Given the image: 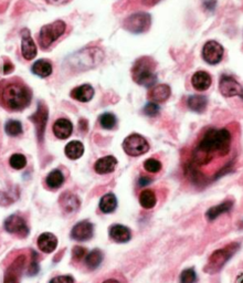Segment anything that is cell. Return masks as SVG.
Here are the masks:
<instances>
[{
	"label": "cell",
	"mask_w": 243,
	"mask_h": 283,
	"mask_svg": "<svg viewBox=\"0 0 243 283\" xmlns=\"http://www.w3.org/2000/svg\"><path fill=\"white\" fill-rule=\"evenodd\" d=\"M72 131H73V125L66 119L57 120L56 123L53 124V133L60 140H65V138L69 137L72 134Z\"/></svg>",
	"instance_id": "cell-18"
},
{
	"label": "cell",
	"mask_w": 243,
	"mask_h": 283,
	"mask_svg": "<svg viewBox=\"0 0 243 283\" xmlns=\"http://www.w3.org/2000/svg\"><path fill=\"white\" fill-rule=\"evenodd\" d=\"M118 207V200L113 194H106L102 197L100 201V209L102 213L111 214Z\"/></svg>",
	"instance_id": "cell-26"
},
{
	"label": "cell",
	"mask_w": 243,
	"mask_h": 283,
	"mask_svg": "<svg viewBox=\"0 0 243 283\" xmlns=\"http://www.w3.org/2000/svg\"><path fill=\"white\" fill-rule=\"evenodd\" d=\"M4 131L9 136H19L24 132V129H22V125L19 121L10 120L4 125Z\"/></svg>",
	"instance_id": "cell-31"
},
{
	"label": "cell",
	"mask_w": 243,
	"mask_h": 283,
	"mask_svg": "<svg viewBox=\"0 0 243 283\" xmlns=\"http://www.w3.org/2000/svg\"><path fill=\"white\" fill-rule=\"evenodd\" d=\"M26 261L27 259L24 254L18 255L15 261L8 267L6 272H4L3 283H19L22 271H24L26 266Z\"/></svg>",
	"instance_id": "cell-9"
},
{
	"label": "cell",
	"mask_w": 243,
	"mask_h": 283,
	"mask_svg": "<svg viewBox=\"0 0 243 283\" xmlns=\"http://www.w3.org/2000/svg\"><path fill=\"white\" fill-rule=\"evenodd\" d=\"M152 182V179L151 178H148V177H142L141 179H139V185L141 186H145V185H148Z\"/></svg>",
	"instance_id": "cell-41"
},
{
	"label": "cell",
	"mask_w": 243,
	"mask_h": 283,
	"mask_svg": "<svg viewBox=\"0 0 243 283\" xmlns=\"http://www.w3.org/2000/svg\"><path fill=\"white\" fill-rule=\"evenodd\" d=\"M93 224L90 221H87V220H83V221L76 223L73 229H72L71 237L72 239L76 241H87L93 237Z\"/></svg>",
	"instance_id": "cell-12"
},
{
	"label": "cell",
	"mask_w": 243,
	"mask_h": 283,
	"mask_svg": "<svg viewBox=\"0 0 243 283\" xmlns=\"http://www.w3.org/2000/svg\"><path fill=\"white\" fill-rule=\"evenodd\" d=\"M197 275L193 269H186L181 275V283H196Z\"/></svg>",
	"instance_id": "cell-35"
},
{
	"label": "cell",
	"mask_w": 243,
	"mask_h": 283,
	"mask_svg": "<svg viewBox=\"0 0 243 283\" xmlns=\"http://www.w3.org/2000/svg\"><path fill=\"white\" fill-rule=\"evenodd\" d=\"M98 121H100L101 126L105 129H113L116 126V123H118L116 116L112 113L102 114Z\"/></svg>",
	"instance_id": "cell-32"
},
{
	"label": "cell",
	"mask_w": 243,
	"mask_h": 283,
	"mask_svg": "<svg viewBox=\"0 0 243 283\" xmlns=\"http://www.w3.org/2000/svg\"><path fill=\"white\" fill-rule=\"evenodd\" d=\"M233 203L231 200H228V201H224V203L220 204L218 206H214V207L210 208L208 212L206 214V217L208 220H214L217 217H219L220 215H222L224 213L229 212L232 208Z\"/></svg>",
	"instance_id": "cell-24"
},
{
	"label": "cell",
	"mask_w": 243,
	"mask_h": 283,
	"mask_svg": "<svg viewBox=\"0 0 243 283\" xmlns=\"http://www.w3.org/2000/svg\"><path fill=\"white\" fill-rule=\"evenodd\" d=\"M93 96H94V89L90 84H83L71 91V97H73L74 100L82 103L91 101Z\"/></svg>",
	"instance_id": "cell-19"
},
{
	"label": "cell",
	"mask_w": 243,
	"mask_h": 283,
	"mask_svg": "<svg viewBox=\"0 0 243 283\" xmlns=\"http://www.w3.org/2000/svg\"><path fill=\"white\" fill-rule=\"evenodd\" d=\"M187 104L189 106V109L198 112V113H201L204 112L208 104V100L204 95H192L188 98Z\"/></svg>",
	"instance_id": "cell-25"
},
{
	"label": "cell",
	"mask_w": 243,
	"mask_h": 283,
	"mask_svg": "<svg viewBox=\"0 0 243 283\" xmlns=\"http://www.w3.org/2000/svg\"><path fill=\"white\" fill-rule=\"evenodd\" d=\"M219 89L222 95L226 97H231L236 95L243 97V88L235 79L231 78V76L222 75L221 80H220Z\"/></svg>",
	"instance_id": "cell-10"
},
{
	"label": "cell",
	"mask_w": 243,
	"mask_h": 283,
	"mask_svg": "<svg viewBox=\"0 0 243 283\" xmlns=\"http://www.w3.org/2000/svg\"><path fill=\"white\" fill-rule=\"evenodd\" d=\"M231 134L227 128H210L205 133L198 145V151L207 156L209 154L227 155L230 150Z\"/></svg>",
	"instance_id": "cell-2"
},
{
	"label": "cell",
	"mask_w": 243,
	"mask_h": 283,
	"mask_svg": "<svg viewBox=\"0 0 243 283\" xmlns=\"http://www.w3.org/2000/svg\"><path fill=\"white\" fill-rule=\"evenodd\" d=\"M44 1H47L48 3H51V4H56V6H59V4H64L70 2L71 0H44Z\"/></svg>",
	"instance_id": "cell-40"
},
{
	"label": "cell",
	"mask_w": 243,
	"mask_h": 283,
	"mask_svg": "<svg viewBox=\"0 0 243 283\" xmlns=\"http://www.w3.org/2000/svg\"><path fill=\"white\" fill-rule=\"evenodd\" d=\"M110 237L115 242L123 244V242H127L130 240L132 233H130L129 229L123 226V224H114V226L110 228Z\"/></svg>",
	"instance_id": "cell-20"
},
{
	"label": "cell",
	"mask_w": 243,
	"mask_h": 283,
	"mask_svg": "<svg viewBox=\"0 0 243 283\" xmlns=\"http://www.w3.org/2000/svg\"><path fill=\"white\" fill-rule=\"evenodd\" d=\"M116 165H118V159L114 156H105L96 160L95 165H94V169L100 175L110 174L115 169Z\"/></svg>",
	"instance_id": "cell-17"
},
{
	"label": "cell",
	"mask_w": 243,
	"mask_h": 283,
	"mask_svg": "<svg viewBox=\"0 0 243 283\" xmlns=\"http://www.w3.org/2000/svg\"><path fill=\"white\" fill-rule=\"evenodd\" d=\"M139 203H141L142 207L145 209L154 208L157 203L155 192L151 189L143 190L141 192V196H139Z\"/></svg>",
	"instance_id": "cell-29"
},
{
	"label": "cell",
	"mask_w": 243,
	"mask_h": 283,
	"mask_svg": "<svg viewBox=\"0 0 243 283\" xmlns=\"http://www.w3.org/2000/svg\"><path fill=\"white\" fill-rule=\"evenodd\" d=\"M170 94H172V90H170L169 85L158 84L151 89L150 93H148V97L154 103H163L168 100Z\"/></svg>",
	"instance_id": "cell-15"
},
{
	"label": "cell",
	"mask_w": 243,
	"mask_h": 283,
	"mask_svg": "<svg viewBox=\"0 0 243 283\" xmlns=\"http://www.w3.org/2000/svg\"><path fill=\"white\" fill-rule=\"evenodd\" d=\"M144 168L148 173H158L161 169V163L155 158H150L144 163Z\"/></svg>",
	"instance_id": "cell-34"
},
{
	"label": "cell",
	"mask_w": 243,
	"mask_h": 283,
	"mask_svg": "<svg viewBox=\"0 0 243 283\" xmlns=\"http://www.w3.org/2000/svg\"><path fill=\"white\" fill-rule=\"evenodd\" d=\"M58 246L57 237L50 232H44L38 238V247L42 252L50 253L56 250Z\"/></svg>",
	"instance_id": "cell-16"
},
{
	"label": "cell",
	"mask_w": 243,
	"mask_h": 283,
	"mask_svg": "<svg viewBox=\"0 0 243 283\" xmlns=\"http://www.w3.org/2000/svg\"><path fill=\"white\" fill-rule=\"evenodd\" d=\"M132 78L139 85L151 88L156 83V63L150 57H143L135 62L132 69Z\"/></svg>",
	"instance_id": "cell-3"
},
{
	"label": "cell",
	"mask_w": 243,
	"mask_h": 283,
	"mask_svg": "<svg viewBox=\"0 0 243 283\" xmlns=\"http://www.w3.org/2000/svg\"><path fill=\"white\" fill-rule=\"evenodd\" d=\"M50 283H74V279L72 276H60L53 278Z\"/></svg>",
	"instance_id": "cell-38"
},
{
	"label": "cell",
	"mask_w": 243,
	"mask_h": 283,
	"mask_svg": "<svg viewBox=\"0 0 243 283\" xmlns=\"http://www.w3.org/2000/svg\"><path fill=\"white\" fill-rule=\"evenodd\" d=\"M63 183H64V176L59 169L52 170L46 178L47 186L51 189H58L63 185Z\"/></svg>",
	"instance_id": "cell-27"
},
{
	"label": "cell",
	"mask_w": 243,
	"mask_h": 283,
	"mask_svg": "<svg viewBox=\"0 0 243 283\" xmlns=\"http://www.w3.org/2000/svg\"><path fill=\"white\" fill-rule=\"evenodd\" d=\"M223 47L217 41H208L202 49V58L209 64H217L222 60Z\"/></svg>",
	"instance_id": "cell-8"
},
{
	"label": "cell",
	"mask_w": 243,
	"mask_h": 283,
	"mask_svg": "<svg viewBox=\"0 0 243 283\" xmlns=\"http://www.w3.org/2000/svg\"><path fill=\"white\" fill-rule=\"evenodd\" d=\"M159 0H143V2L147 4V6H152V4H155L156 2H158Z\"/></svg>",
	"instance_id": "cell-42"
},
{
	"label": "cell",
	"mask_w": 243,
	"mask_h": 283,
	"mask_svg": "<svg viewBox=\"0 0 243 283\" xmlns=\"http://www.w3.org/2000/svg\"><path fill=\"white\" fill-rule=\"evenodd\" d=\"M13 64L11 63L10 61L7 60L6 62L3 63V66H2V72H3V74H9V73H11V72L13 71Z\"/></svg>",
	"instance_id": "cell-39"
},
{
	"label": "cell",
	"mask_w": 243,
	"mask_h": 283,
	"mask_svg": "<svg viewBox=\"0 0 243 283\" xmlns=\"http://www.w3.org/2000/svg\"><path fill=\"white\" fill-rule=\"evenodd\" d=\"M4 229L9 233L18 235L21 237H26L29 232L28 224L25 218H22L19 215H11L4 220Z\"/></svg>",
	"instance_id": "cell-7"
},
{
	"label": "cell",
	"mask_w": 243,
	"mask_h": 283,
	"mask_svg": "<svg viewBox=\"0 0 243 283\" xmlns=\"http://www.w3.org/2000/svg\"><path fill=\"white\" fill-rule=\"evenodd\" d=\"M9 164H10L12 168L22 169L26 167L27 158L25 157V155H22V154H13L10 157V159H9Z\"/></svg>",
	"instance_id": "cell-33"
},
{
	"label": "cell",
	"mask_w": 243,
	"mask_h": 283,
	"mask_svg": "<svg viewBox=\"0 0 243 283\" xmlns=\"http://www.w3.org/2000/svg\"><path fill=\"white\" fill-rule=\"evenodd\" d=\"M65 29L66 25L62 20H57L50 25L43 26L38 35V41L41 49L47 50L50 48L65 32Z\"/></svg>",
	"instance_id": "cell-4"
},
{
	"label": "cell",
	"mask_w": 243,
	"mask_h": 283,
	"mask_svg": "<svg viewBox=\"0 0 243 283\" xmlns=\"http://www.w3.org/2000/svg\"><path fill=\"white\" fill-rule=\"evenodd\" d=\"M103 283H121V282H119L118 280H115V279H109V280H106Z\"/></svg>",
	"instance_id": "cell-44"
},
{
	"label": "cell",
	"mask_w": 243,
	"mask_h": 283,
	"mask_svg": "<svg viewBox=\"0 0 243 283\" xmlns=\"http://www.w3.org/2000/svg\"><path fill=\"white\" fill-rule=\"evenodd\" d=\"M65 155L70 159H78L84 153L83 144L79 141H72L65 146Z\"/></svg>",
	"instance_id": "cell-22"
},
{
	"label": "cell",
	"mask_w": 243,
	"mask_h": 283,
	"mask_svg": "<svg viewBox=\"0 0 243 283\" xmlns=\"http://www.w3.org/2000/svg\"><path fill=\"white\" fill-rule=\"evenodd\" d=\"M32 92L24 81L12 78L0 81V105L9 111H21L30 104Z\"/></svg>",
	"instance_id": "cell-1"
},
{
	"label": "cell",
	"mask_w": 243,
	"mask_h": 283,
	"mask_svg": "<svg viewBox=\"0 0 243 283\" xmlns=\"http://www.w3.org/2000/svg\"><path fill=\"white\" fill-rule=\"evenodd\" d=\"M191 83L192 87L198 90V91H206V90L210 88L213 80H211L209 73H207L205 71H198L192 75Z\"/></svg>",
	"instance_id": "cell-21"
},
{
	"label": "cell",
	"mask_w": 243,
	"mask_h": 283,
	"mask_svg": "<svg viewBox=\"0 0 243 283\" xmlns=\"http://www.w3.org/2000/svg\"><path fill=\"white\" fill-rule=\"evenodd\" d=\"M232 253H233V250H230V248L214 251L209 259L208 267L206 268L207 272L213 273L220 270L223 264L228 261V259L230 258V255Z\"/></svg>",
	"instance_id": "cell-11"
},
{
	"label": "cell",
	"mask_w": 243,
	"mask_h": 283,
	"mask_svg": "<svg viewBox=\"0 0 243 283\" xmlns=\"http://www.w3.org/2000/svg\"><path fill=\"white\" fill-rule=\"evenodd\" d=\"M237 283H243V272H242V273H240L239 276H238Z\"/></svg>",
	"instance_id": "cell-43"
},
{
	"label": "cell",
	"mask_w": 243,
	"mask_h": 283,
	"mask_svg": "<svg viewBox=\"0 0 243 283\" xmlns=\"http://www.w3.org/2000/svg\"><path fill=\"white\" fill-rule=\"evenodd\" d=\"M32 73L40 78H48L52 73V64L48 60H38L32 65Z\"/></svg>",
	"instance_id": "cell-23"
},
{
	"label": "cell",
	"mask_w": 243,
	"mask_h": 283,
	"mask_svg": "<svg viewBox=\"0 0 243 283\" xmlns=\"http://www.w3.org/2000/svg\"><path fill=\"white\" fill-rule=\"evenodd\" d=\"M72 254H73L74 260H76V261H80V260H82L87 257L88 251L87 249L83 248V247L78 246V247H74L73 251H72Z\"/></svg>",
	"instance_id": "cell-37"
},
{
	"label": "cell",
	"mask_w": 243,
	"mask_h": 283,
	"mask_svg": "<svg viewBox=\"0 0 243 283\" xmlns=\"http://www.w3.org/2000/svg\"><path fill=\"white\" fill-rule=\"evenodd\" d=\"M31 121L34 123L35 128H37V134L39 140H41V137L43 136L44 128H46V124L48 121V109L47 106L43 104V103H39L38 110L35 113L31 116Z\"/></svg>",
	"instance_id": "cell-14"
},
{
	"label": "cell",
	"mask_w": 243,
	"mask_h": 283,
	"mask_svg": "<svg viewBox=\"0 0 243 283\" xmlns=\"http://www.w3.org/2000/svg\"><path fill=\"white\" fill-rule=\"evenodd\" d=\"M21 53L26 60H33L37 56V46L31 38L30 31L28 29L22 30V39H21Z\"/></svg>",
	"instance_id": "cell-13"
},
{
	"label": "cell",
	"mask_w": 243,
	"mask_h": 283,
	"mask_svg": "<svg viewBox=\"0 0 243 283\" xmlns=\"http://www.w3.org/2000/svg\"><path fill=\"white\" fill-rule=\"evenodd\" d=\"M123 150L130 156H139L145 154L150 150V144L145 137L138 134H132L123 142Z\"/></svg>",
	"instance_id": "cell-5"
},
{
	"label": "cell",
	"mask_w": 243,
	"mask_h": 283,
	"mask_svg": "<svg viewBox=\"0 0 243 283\" xmlns=\"http://www.w3.org/2000/svg\"><path fill=\"white\" fill-rule=\"evenodd\" d=\"M102 260H103V253H102V251L98 249L92 250L91 252H89L87 254V257L84 258L85 264H87V267L90 269V270H94V269H96L102 263Z\"/></svg>",
	"instance_id": "cell-28"
},
{
	"label": "cell",
	"mask_w": 243,
	"mask_h": 283,
	"mask_svg": "<svg viewBox=\"0 0 243 283\" xmlns=\"http://www.w3.org/2000/svg\"><path fill=\"white\" fill-rule=\"evenodd\" d=\"M61 206L63 209L66 210L67 213L74 212V210L78 209L79 207V200L76 198L75 196L71 195V194H64L61 197Z\"/></svg>",
	"instance_id": "cell-30"
},
{
	"label": "cell",
	"mask_w": 243,
	"mask_h": 283,
	"mask_svg": "<svg viewBox=\"0 0 243 283\" xmlns=\"http://www.w3.org/2000/svg\"><path fill=\"white\" fill-rule=\"evenodd\" d=\"M151 27V16L146 12H137L124 21V28L132 33L145 32Z\"/></svg>",
	"instance_id": "cell-6"
},
{
	"label": "cell",
	"mask_w": 243,
	"mask_h": 283,
	"mask_svg": "<svg viewBox=\"0 0 243 283\" xmlns=\"http://www.w3.org/2000/svg\"><path fill=\"white\" fill-rule=\"evenodd\" d=\"M144 113L147 116H156L159 113V106L157 105V103L154 102L148 103V104H146L145 107H144Z\"/></svg>",
	"instance_id": "cell-36"
}]
</instances>
